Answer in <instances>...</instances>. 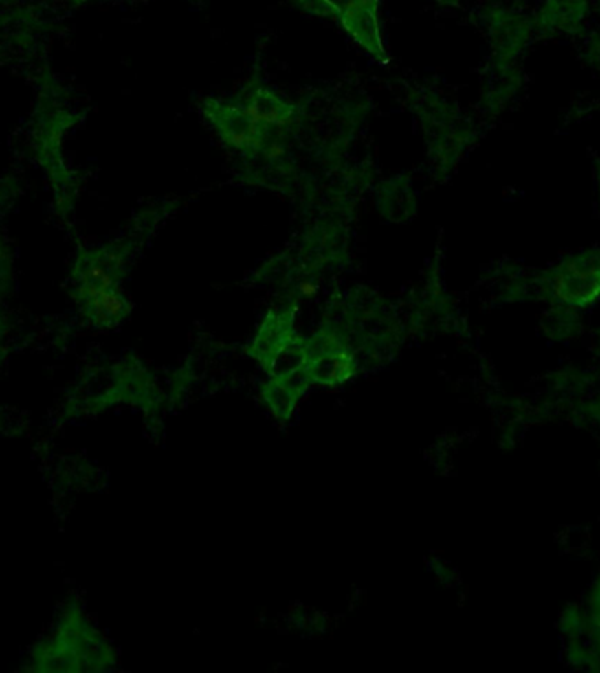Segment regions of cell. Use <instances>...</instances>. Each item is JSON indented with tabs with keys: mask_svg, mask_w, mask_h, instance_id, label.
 Masks as SVG:
<instances>
[{
	"mask_svg": "<svg viewBox=\"0 0 600 673\" xmlns=\"http://www.w3.org/2000/svg\"><path fill=\"white\" fill-rule=\"evenodd\" d=\"M202 111L216 132L220 133L225 144L239 149L258 148L262 144L265 130L253 117L247 116L239 106H232L220 100H205Z\"/></svg>",
	"mask_w": 600,
	"mask_h": 673,
	"instance_id": "cell-1",
	"label": "cell"
},
{
	"mask_svg": "<svg viewBox=\"0 0 600 673\" xmlns=\"http://www.w3.org/2000/svg\"><path fill=\"white\" fill-rule=\"evenodd\" d=\"M239 107L260 125H287L295 116L291 104L265 88L249 91Z\"/></svg>",
	"mask_w": 600,
	"mask_h": 673,
	"instance_id": "cell-2",
	"label": "cell"
}]
</instances>
